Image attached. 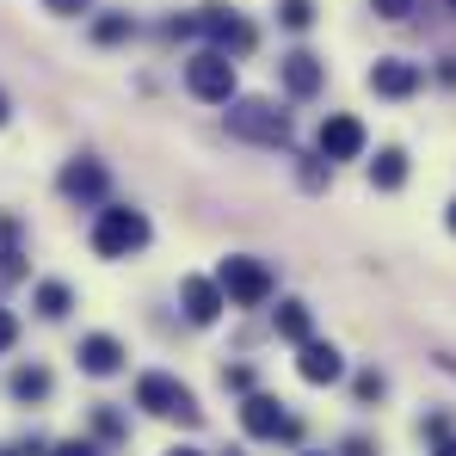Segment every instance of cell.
<instances>
[{
    "instance_id": "6da1fadb",
    "label": "cell",
    "mask_w": 456,
    "mask_h": 456,
    "mask_svg": "<svg viewBox=\"0 0 456 456\" xmlns=\"http://www.w3.org/2000/svg\"><path fill=\"white\" fill-rule=\"evenodd\" d=\"M228 136L259 142V149H290V111H278L272 99H228Z\"/></svg>"
},
{
    "instance_id": "7a4b0ae2",
    "label": "cell",
    "mask_w": 456,
    "mask_h": 456,
    "mask_svg": "<svg viewBox=\"0 0 456 456\" xmlns=\"http://www.w3.org/2000/svg\"><path fill=\"white\" fill-rule=\"evenodd\" d=\"M149 247V216L130 210V204H105L99 223H93V253L99 259H130Z\"/></svg>"
},
{
    "instance_id": "3957f363",
    "label": "cell",
    "mask_w": 456,
    "mask_h": 456,
    "mask_svg": "<svg viewBox=\"0 0 456 456\" xmlns=\"http://www.w3.org/2000/svg\"><path fill=\"white\" fill-rule=\"evenodd\" d=\"M136 407H142V413H154V419H179V426H198V419H204L198 395H191L179 377H167V370L136 377Z\"/></svg>"
},
{
    "instance_id": "277c9868",
    "label": "cell",
    "mask_w": 456,
    "mask_h": 456,
    "mask_svg": "<svg viewBox=\"0 0 456 456\" xmlns=\"http://www.w3.org/2000/svg\"><path fill=\"white\" fill-rule=\"evenodd\" d=\"M216 284H223L228 303H240V308H259L272 297V272H265V259H253V253H228L223 265H216Z\"/></svg>"
},
{
    "instance_id": "5b68a950",
    "label": "cell",
    "mask_w": 456,
    "mask_h": 456,
    "mask_svg": "<svg viewBox=\"0 0 456 456\" xmlns=\"http://www.w3.org/2000/svg\"><path fill=\"white\" fill-rule=\"evenodd\" d=\"M185 86H191V99H204V105H228V99H234V56H228V50H198V56L185 62Z\"/></svg>"
},
{
    "instance_id": "8992f818",
    "label": "cell",
    "mask_w": 456,
    "mask_h": 456,
    "mask_svg": "<svg viewBox=\"0 0 456 456\" xmlns=\"http://www.w3.org/2000/svg\"><path fill=\"white\" fill-rule=\"evenodd\" d=\"M198 31L210 37V50H228V56H247V50L259 44V31H253L234 6H204V12H198Z\"/></svg>"
},
{
    "instance_id": "52a82bcc",
    "label": "cell",
    "mask_w": 456,
    "mask_h": 456,
    "mask_svg": "<svg viewBox=\"0 0 456 456\" xmlns=\"http://www.w3.org/2000/svg\"><path fill=\"white\" fill-rule=\"evenodd\" d=\"M240 426H247V438H297V419L284 413V401L259 395V388L240 401Z\"/></svg>"
},
{
    "instance_id": "ba28073f",
    "label": "cell",
    "mask_w": 456,
    "mask_h": 456,
    "mask_svg": "<svg viewBox=\"0 0 456 456\" xmlns=\"http://www.w3.org/2000/svg\"><path fill=\"white\" fill-rule=\"evenodd\" d=\"M419 62H401V56H382V62H370V93L377 99H413L419 93Z\"/></svg>"
},
{
    "instance_id": "9c48e42d",
    "label": "cell",
    "mask_w": 456,
    "mask_h": 456,
    "mask_svg": "<svg viewBox=\"0 0 456 456\" xmlns=\"http://www.w3.org/2000/svg\"><path fill=\"white\" fill-rule=\"evenodd\" d=\"M358 154H364V124L346 118V111H333L321 124V160H358Z\"/></svg>"
},
{
    "instance_id": "30bf717a",
    "label": "cell",
    "mask_w": 456,
    "mask_h": 456,
    "mask_svg": "<svg viewBox=\"0 0 456 456\" xmlns=\"http://www.w3.org/2000/svg\"><path fill=\"white\" fill-rule=\"evenodd\" d=\"M56 185H62V198H69V204H99V198H105V185H111V173H105L99 160H69Z\"/></svg>"
},
{
    "instance_id": "8fae6325",
    "label": "cell",
    "mask_w": 456,
    "mask_h": 456,
    "mask_svg": "<svg viewBox=\"0 0 456 456\" xmlns=\"http://www.w3.org/2000/svg\"><path fill=\"white\" fill-rule=\"evenodd\" d=\"M278 75H284V93H290V99H314V93L327 86L321 56H308V50H290V56L278 62Z\"/></svg>"
},
{
    "instance_id": "7c38bea8",
    "label": "cell",
    "mask_w": 456,
    "mask_h": 456,
    "mask_svg": "<svg viewBox=\"0 0 456 456\" xmlns=\"http://www.w3.org/2000/svg\"><path fill=\"white\" fill-rule=\"evenodd\" d=\"M297 370H303V382H339L346 377V358H339V346H327V339H303V352H297Z\"/></svg>"
},
{
    "instance_id": "4fadbf2b",
    "label": "cell",
    "mask_w": 456,
    "mask_h": 456,
    "mask_svg": "<svg viewBox=\"0 0 456 456\" xmlns=\"http://www.w3.org/2000/svg\"><path fill=\"white\" fill-rule=\"evenodd\" d=\"M179 303H185V314H191V321H198V327H210V321H216V314H223V284H216V278H185V284H179Z\"/></svg>"
},
{
    "instance_id": "5bb4252c",
    "label": "cell",
    "mask_w": 456,
    "mask_h": 456,
    "mask_svg": "<svg viewBox=\"0 0 456 456\" xmlns=\"http://www.w3.org/2000/svg\"><path fill=\"white\" fill-rule=\"evenodd\" d=\"M80 370H86V377H118V370H124V346H118L111 333H86V339H80Z\"/></svg>"
},
{
    "instance_id": "9a60e30c",
    "label": "cell",
    "mask_w": 456,
    "mask_h": 456,
    "mask_svg": "<svg viewBox=\"0 0 456 456\" xmlns=\"http://www.w3.org/2000/svg\"><path fill=\"white\" fill-rule=\"evenodd\" d=\"M370 185H377V191H401V185H407V154L382 149L377 160H370Z\"/></svg>"
},
{
    "instance_id": "2e32d148",
    "label": "cell",
    "mask_w": 456,
    "mask_h": 456,
    "mask_svg": "<svg viewBox=\"0 0 456 456\" xmlns=\"http://www.w3.org/2000/svg\"><path fill=\"white\" fill-rule=\"evenodd\" d=\"M50 395V370L44 364H19L12 370V401H44Z\"/></svg>"
},
{
    "instance_id": "e0dca14e",
    "label": "cell",
    "mask_w": 456,
    "mask_h": 456,
    "mask_svg": "<svg viewBox=\"0 0 456 456\" xmlns=\"http://www.w3.org/2000/svg\"><path fill=\"white\" fill-rule=\"evenodd\" d=\"M308 303H278V339H290V346H303L308 339Z\"/></svg>"
},
{
    "instance_id": "ac0fdd59",
    "label": "cell",
    "mask_w": 456,
    "mask_h": 456,
    "mask_svg": "<svg viewBox=\"0 0 456 456\" xmlns=\"http://www.w3.org/2000/svg\"><path fill=\"white\" fill-rule=\"evenodd\" d=\"M69 308H75L69 284H37V314H44V321H62Z\"/></svg>"
},
{
    "instance_id": "d6986e66",
    "label": "cell",
    "mask_w": 456,
    "mask_h": 456,
    "mask_svg": "<svg viewBox=\"0 0 456 456\" xmlns=\"http://www.w3.org/2000/svg\"><path fill=\"white\" fill-rule=\"evenodd\" d=\"M130 31H136L130 12H105V19H93V37H99V44H124Z\"/></svg>"
},
{
    "instance_id": "ffe728a7",
    "label": "cell",
    "mask_w": 456,
    "mask_h": 456,
    "mask_svg": "<svg viewBox=\"0 0 456 456\" xmlns=\"http://www.w3.org/2000/svg\"><path fill=\"white\" fill-rule=\"evenodd\" d=\"M278 25L308 31V25H314V0H278Z\"/></svg>"
},
{
    "instance_id": "44dd1931",
    "label": "cell",
    "mask_w": 456,
    "mask_h": 456,
    "mask_svg": "<svg viewBox=\"0 0 456 456\" xmlns=\"http://www.w3.org/2000/svg\"><path fill=\"white\" fill-rule=\"evenodd\" d=\"M352 388H358V401H382V395H388V377H382V370H364Z\"/></svg>"
},
{
    "instance_id": "7402d4cb",
    "label": "cell",
    "mask_w": 456,
    "mask_h": 456,
    "mask_svg": "<svg viewBox=\"0 0 456 456\" xmlns=\"http://www.w3.org/2000/svg\"><path fill=\"white\" fill-rule=\"evenodd\" d=\"M223 388H234V395H253V370H247V364H228V370H223Z\"/></svg>"
},
{
    "instance_id": "603a6c76",
    "label": "cell",
    "mask_w": 456,
    "mask_h": 456,
    "mask_svg": "<svg viewBox=\"0 0 456 456\" xmlns=\"http://www.w3.org/2000/svg\"><path fill=\"white\" fill-rule=\"evenodd\" d=\"M93 426H99V438H124V419H118L111 407H99V413H93Z\"/></svg>"
},
{
    "instance_id": "cb8c5ba5",
    "label": "cell",
    "mask_w": 456,
    "mask_h": 456,
    "mask_svg": "<svg viewBox=\"0 0 456 456\" xmlns=\"http://www.w3.org/2000/svg\"><path fill=\"white\" fill-rule=\"evenodd\" d=\"M370 6H377V19H407L419 0H370Z\"/></svg>"
},
{
    "instance_id": "d4e9b609",
    "label": "cell",
    "mask_w": 456,
    "mask_h": 456,
    "mask_svg": "<svg viewBox=\"0 0 456 456\" xmlns=\"http://www.w3.org/2000/svg\"><path fill=\"white\" fill-rule=\"evenodd\" d=\"M12 339H19V321H12V308H0V352H12Z\"/></svg>"
},
{
    "instance_id": "484cf974",
    "label": "cell",
    "mask_w": 456,
    "mask_h": 456,
    "mask_svg": "<svg viewBox=\"0 0 456 456\" xmlns=\"http://www.w3.org/2000/svg\"><path fill=\"white\" fill-rule=\"evenodd\" d=\"M419 432H426V438H432V444H438V438H451V419H444V413H432V419H426V426H419Z\"/></svg>"
},
{
    "instance_id": "4316f807",
    "label": "cell",
    "mask_w": 456,
    "mask_h": 456,
    "mask_svg": "<svg viewBox=\"0 0 456 456\" xmlns=\"http://www.w3.org/2000/svg\"><path fill=\"white\" fill-rule=\"evenodd\" d=\"M50 456H99V451H93L86 438H69V444H56V451H50Z\"/></svg>"
},
{
    "instance_id": "83f0119b",
    "label": "cell",
    "mask_w": 456,
    "mask_h": 456,
    "mask_svg": "<svg viewBox=\"0 0 456 456\" xmlns=\"http://www.w3.org/2000/svg\"><path fill=\"white\" fill-rule=\"evenodd\" d=\"M44 6H50V12H62V19H69V12H86V6H93V0H44Z\"/></svg>"
},
{
    "instance_id": "f1b7e54d",
    "label": "cell",
    "mask_w": 456,
    "mask_h": 456,
    "mask_svg": "<svg viewBox=\"0 0 456 456\" xmlns=\"http://www.w3.org/2000/svg\"><path fill=\"white\" fill-rule=\"evenodd\" d=\"M339 456H377V444H370V438H346V451Z\"/></svg>"
},
{
    "instance_id": "f546056e",
    "label": "cell",
    "mask_w": 456,
    "mask_h": 456,
    "mask_svg": "<svg viewBox=\"0 0 456 456\" xmlns=\"http://www.w3.org/2000/svg\"><path fill=\"white\" fill-rule=\"evenodd\" d=\"M432 456H456V438H438V444H432Z\"/></svg>"
},
{
    "instance_id": "4dcf8cb0",
    "label": "cell",
    "mask_w": 456,
    "mask_h": 456,
    "mask_svg": "<svg viewBox=\"0 0 456 456\" xmlns=\"http://www.w3.org/2000/svg\"><path fill=\"white\" fill-rule=\"evenodd\" d=\"M444 223H451V234H456V198H451V210H444Z\"/></svg>"
},
{
    "instance_id": "1f68e13d",
    "label": "cell",
    "mask_w": 456,
    "mask_h": 456,
    "mask_svg": "<svg viewBox=\"0 0 456 456\" xmlns=\"http://www.w3.org/2000/svg\"><path fill=\"white\" fill-rule=\"evenodd\" d=\"M167 456H204V451H167Z\"/></svg>"
},
{
    "instance_id": "d6a6232c",
    "label": "cell",
    "mask_w": 456,
    "mask_h": 456,
    "mask_svg": "<svg viewBox=\"0 0 456 456\" xmlns=\"http://www.w3.org/2000/svg\"><path fill=\"white\" fill-rule=\"evenodd\" d=\"M0 124H6V93H0Z\"/></svg>"
},
{
    "instance_id": "836d02e7",
    "label": "cell",
    "mask_w": 456,
    "mask_h": 456,
    "mask_svg": "<svg viewBox=\"0 0 456 456\" xmlns=\"http://www.w3.org/2000/svg\"><path fill=\"white\" fill-rule=\"evenodd\" d=\"M303 456H327V451H303Z\"/></svg>"
},
{
    "instance_id": "e575fe53",
    "label": "cell",
    "mask_w": 456,
    "mask_h": 456,
    "mask_svg": "<svg viewBox=\"0 0 456 456\" xmlns=\"http://www.w3.org/2000/svg\"><path fill=\"white\" fill-rule=\"evenodd\" d=\"M444 6H451V12H456V0H444Z\"/></svg>"
},
{
    "instance_id": "d590c367",
    "label": "cell",
    "mask_w": 456,
    "mask_h": 456,
    "mask_svg": "<svg viewBox=\"0 0 456 456\" xmlns=\"http://www.w3.org/2000/svg\"><path fill=\"white\" fill-rule=\"evenodd\" d=\"M0 456H19V451H0Z\"/></svg>"
},
{
    "instance_id": "8d00e7d4",
    "label": "cell",
    "mask_w": 456,
    "mask_h": 456,
    "mask_svg": "<svg viewBox=\"0 0 456 456\" xmlns=\"http://www.w3.org/2000/svg\"><path fill=\"white\" fill-rule=\"evenodd\" d=\"M228 456H234V451H228Z\"/></svg>"
}]
</instances>
